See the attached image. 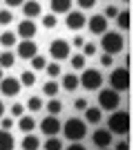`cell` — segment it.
<instances>
[{
	"instance_id": "obj_12",
	"label": "cell",
	"mask_w": 134,
	"mask_h": 150,
	"mask_svg": "<svg viewBox=\"0 0 134 150\" xmlns=\"http://www.w3.org/2000/svg\"><path fill=\"white\" fill-rule=\"evenodd\" d=\"M65 25L69 27V29L78 31L85 27V16L81 11H67V18H65Z\"/></svg>"
},
{
	"instance_id": "obj_19",
	"label": "cell",
	"mask_w": 134,
	"mask_h": 150,
	"mask_svg": "<svg viewBox=\"0 0 134 150\" xmlns=\"http://www.w3.org/2000/svg\"><path fill=\"white\" fill-rule=\"evenodd\" d=\"M76 88H78V76H76V74H65V76H63V90L74 92Z\"/></svg>"
},
{
	"instance_id": "obj_20",
	"label": "cell",
	"mask_w": 134,
	"mask_h": 150,
	"mask_svg": "<svg viewBox=\"0 0 134 150\" xmlns=\"http://www.w3.org/2000/svg\"><path fill=\"white\" fill-rule=\"evenodd\" d=\"M13 148V137L9 130H0V150H11Z\"/></svg>"
},
{
	"instance_id": "obj_10",
	"label": "cell",
	"mask_w": 134,
	"mask_h": 150,
	"mask_svg": "<svg viewBox=\"0 0 134 150\" xmlns=\"http://www.w3.org/2000/svg\"><path fill=\"white\" fill-rule=\"evenodd\" d=\"M40 130H43V134H47V137L58 134V132H60V121L56 119V114H47V117L40 121Z\"/></svg>"
},
{
	"instance_id": "obj_7",
	"label": "cell",
	"mask_w": 134,
	"mask_h": 150,
	"mask_svg": "<svg viewBox=\"0 0 134 150\" xmlns=\"http://www.w3.org/2000/svg\"><path fill=\"white\" fill-rule=\"evenodd\" d=\"M69 52H72V45L67 43V40H63V38H56V40L49 45V56L54 58V61H65V58L69 56Z\"/></svg>"
},
{
	"instance_id": "obj_11",
	"label": "cell",
	"mask_w": 134,
	"mask_h": 150,
	"mask_svg": "<svg viewBox=\"0 0 134 150\" xmlns=\"http://www.w3.org/2000/svg\"><path fill=\"white\" fill-rule=\"evenodd\" d=\"M87 27H89V31H92V34L101 36L103 31H107V18H105L103 13H94V16L87 20Z\"/></svg>"
},
{
	"instance_id": "obj_23",
	"label": "cell",
	"mask_w": 134,
	"mask_h": 150,
	"mask_svg": "<svg viewBox=\"0 0 134 150\" xmlns=\"http://www.w3.org/2000/svg\"><path fill=\"white\" fill-rule=\"evenodd\" d=\"M13 63H16V56H13V52H2V54H0V67H2V69L13 67Z\"/></svg>"
},
{
	"instance_id": "obj_14",
	"label": "cell",
	"mask_w": 134,
	"mask_h": 150,
	"mask_svg": "<svg viewBox=\"0 0 134 150\" xmlns=\"http://www.w3.org/2000/svg\"><path fill=\"white\" fill-rule=\"evenodd\" d=\"M22 16H25V18H36V16H40V11H43V7H40V2L38 0H25V2H22Z\"/></svg>"
},
{
	"instance_id": "obj_3",
	"label": "cell",
	"mask_w": 134,
	"mask_h": 150,
	"mask_svg": "<svg viewBox=\"0 0 134 150\" xmlns=\"http://www.w3.org/2000/svg\"><path fill=\"white\" fill-rule=\"evenodd\" d=\"M65 132V137L69 139V141H81V139L87 134V123H85L83 119H78V117H72V119H67V123L60 125Z\"/></svg>"
},
{
	"instance_id": "obj_31",
	"label": "cell",
	"mask_w": 134,
	"mask_h": 150,
	"mask_svg": "<svg viewBox=\"0 0 134 150\" xmlns=\"http://www.w3.org/2000/svg\"><path fill=\"white\" fill-rule=\"evenodd\" d=\"M29 61H32V67H34V69H45V65H47L45 56H38V54H36V56H32Z\"/></svg>"
},
{
	"instance_id": "obj_24",
	"label": "cell",
	"mask_w": 134,
	"mask_h": 150,
	"mask_svg": "<svg viewBox=\"0 0 134 150\" xmlns=\"http://www.w3.org/2000/svg\"><path fill=\"white\" fill-rule=\"evenodd\" d=\"M16 34H13V31H2V34H0V45H2V47H13V45H16Z\"/></svg>"
},
{
	"instance_id": "obj_4",
	"label": "cell",
	"mask_w": 134,
	"mask_h": 150,
	"mask_svg": "<svg viewBox=\"0 0 134 150\" xmlns=\"http://www.w3.org/2000/svg\"><path fill=\"white\" fill-rule=\"evenodd\" d=\"M130 83H132V76H130V67H116L109 76V85L116 90V92H128Z\"/></svg>"
},
{
	"instance_id": "obj_5",
	"label": "cell",
	"mask_w": 134,
	"mask_h": 150,
	"mask_svg": "<svg viewBox=\"0 0 134 150\" xmlns=\"http://www.w3.org/2000/svg\"><path fill=\"white\" fill-rule=\"evenodd\" d=\"M119 105H121V94L116 92L114 88H105V90L98 92V108H101V110L112 112V110H116Z\"/></svg>"
},
{
	"instance_id": "obj_25",
	"label": "cell",
	"mask_w": 134,
	"mask_h": 150,
	"mask_svg": "<svg viewBox=\"0 0 134 150\" xmlns=\"http://www.w3.org/2000/svg\"><path fill=\"white\" fill-rule=\"evenodd\" d=\"M45 150H63V141L56 137V134H51V137H47V141H45Z\"/></svg>"
},
{
	"instance_id": "obj_35",
	"label": "cell",
	"mask_w": 134,
	"mask_h": 150,
	"mask_svg": "<svg viewBox=\"0 0 134 150\" xmlns=\"http://www.w3.org/2000/svg\"><path fill=\"white\" fill-rule=\"evenodd\" d=\"M96 54V45L94 43H83V56H94Z\"/></svg>"
},
{
	"instance_id": "obj_18",
	"label": "cell",
	"mask_w": 134,
	"mask_h": 150,
	"mask_svg": "<svg viewBox=\"0 0 134 150\" xmlns=\"http://www.w3.org/2000/svg\"><path fill=\"white\" fill-rule=\"evenodd\" d=\"M130 16H132L130 11H119V13H116V23H119V27L125 29V31L132 27V18H130Z\"/></svg>"
},
{
	"instance_id": "obj_44",
	"label": "cell",
	"mask_w": 134,
	"mask_h": 150,
	"mask_svg": "<svg viewBox=\"0 0 134 150\" xmlns=\"http://www.w3.org/2000/svg\"><path fill=\"white\" fill-rule=\"evenodd\" d=\"M72 43L76 45V47H83V43H85V38H83V36H76V38H74V40H72Z\"/></svg>"
},
{
	"instance_id": "obj_2",
	"label": "cell",
	"mask_w": 134,
	"mask_h": 150,
	"mask_svg": "<svg viewBox=\"0 0 134 150\" xmlns=\"http://www.w3.org/2000/svg\"><path fill=\"white\" fill-rule=\"evenodd\" d=\"M101 36H103V40H101L103 52H107V54H112V56L123 52V47H125L123 34H119V31H103Z\"/></svg>"
},
{
	"instance_id": "obj_48",
	"label": "cell",
	"mask_w": 134,
	"mask_h": 150,
	"mask_svg": "<svg viewBox=\"0 0 134 150\" xmlns=\"http://www.w3.org/2000/svg\"><path fill=\"white\" fill-rule=\"evenodd\" d=\"M123 2H130V0H123Z\"/></svg>"
},
{
	"instance_id": "obj_34",
	"label": "cell",
	"mask_w": 134,
	"mask_h": 150,
	"mask_svg": "<svg viewBox=\"0 0 134 150\" xmlns=\"http://www.w3.org/2000/svg\"><path fill=\"white\" fill-rule=\"evenodd\" d=\"M43 25L47 27V29H54V27L58 25V20H56V16H49V13H47V16H43Z\"/></svg>"
},
{
	"instance_id": "obj_28",
	"label": "cell",
	"mask_w": 134,
	"mask_h": 150,
	"mask_svg": "<svg viewBox=\"0 0 134 150\" xmlns=\"http://www.w3.org/2000/svg\"><path fill=\"white\" fill-rule=\"evenodd\" d=\"M25 108H29L32 112H38L40 108H43V99H40V96H29V101L25 103Z\"/></svg>"
},
{
	"instance_id": "obj_43",
	"label": "cell",
	"mask_w": 134,
	"mask_h": 150,
	"mask_svg": "<svg viewBox=\"0 0 134 150\" xmlns=\"http://www.w3.org/2000/svg\"><path fill=\"white\" fill-rule=\"evenodd\" d=\"M67 150H85V148H83V144H78V141H74L72 146H67Z\"/></svg>"
},
{
	"instance_id": "obj_39",
	"label": "cell",
	"mask_w": 134,
	"mask_h": 150,
	"mask_svg": "<svg viewBox=\"0 0 134 150\" xmlns=\"http://www.w3.org/2000/svg\"><path fill=\"white\" fill-rule=\"evenodd\" d=\"M116 13H119V9H116L114 5H109L107 9H105V13H103V16H105V18H116Z\"/></svg>"
},
{
	"instance_id": "obj_29",
	"label": "cell",
	"mask_w": 134,
	"mask_h": 150,
	"mask_svg": "<svg viewBox=\"0 0 134 150\" xmlns=\"http://www.w3.org/2000/svg\"><path fill=\"white\" fill-rule=\"evenodd\" d=\"M47 110H49V114H58L60 110H63V103H60L58 99H54V96H51V101L47 103Z\"/></svg>"
},
{
	"instance_id": "obj_8",
	"label": "cell",
	"mask_w": 134,
	"mask_h": 150,
	"mask_svg": "<svg viewBox=\"0 0 134 150\" xmlns=\"http://www.w3.org/2000/svg\"><path fill=\"white\" fill-rule=\"evenodd\" d=\"M22 85H20V79H13V76H2L0 79V92L5 96H16L20 94Z\"/></svg>"
},
{
	"instance_id": "obj_41",
	"label": "cell",
	"mask_w": 134,
	"mask_h": 150,
	"mask_svg": "<svg viewBox=\"0 0 134 150\" xmlns=\"http://www.w3.org/2000/svg\"><path fill=\"white\" fill-rule=\"evenodd\" d=\"M74 108H76L78 112H83L85 108H87V101H85V99H76V101H74Z\"/></svg>"
},
{
	"instance_id": "obj_47",
	"label": "cell",
	"mask_w": 134,
	"mask_h": 150,
	"mask_svg": "<svg viewBox=\"0 0 134 150\" xmlns=\"http://www.w3.org/2000/svg\"><path fill=\"white\" fill-rule=\"evenodd\" d=\"M0 79H2V67H0Z\"/></svg>"
},
{
	"instance_id": "obj_42",
	"label": "cell",
	"mask_w": 134,
	"mask_h": 150,
	"mask_svg": "<svg viewBox=\"0 0 134 150\" xmlns=\"http://www.w3.org/2000/svg\"><path fill=\"white\" fill-rule=\"evenodd\" d=\"M5 2H7V7H20L25 0H5Z\"/></svg>"
},
{
	"instance_id": "obj_37",
	"label": "cell",
	"mask_w": 134,
	"mask_h": 150,
	"mask_svg": "<svg viewBox=\"0 0 134 150\" xmlns=\"http://www.w3.org/2000/svg\"><path fill=\"white\" fill-rule=\"evenodd\" d=\"M112 63H114V56H112V54H107V52H105V54H103V56H101V65H103V67H109Z\"/></svg>"
},
{
	"instance_id": "obj_22",
	"label": "cell",
	"mask_w": 134,
	"mask_h": 150,
	"mask_svg": "<svg viewBox=\"0 0 134 150\" xmlns=\"http://www.w3.org/2000/svg\"><path fill=\"white\" fill-rule=\"evenodd\" d=\"M27 137L22 139V148L25 150H36V148H40V141H38V137H34L32 132H25Z\"/></svg>"
},
{
	"instance_id": "obj_13",
	"label": "cell",
	"mask_w": 134,
	"mask_h": 150,
	"mask_svg": "<svg viewBox=\"0 0 134 150\" xmlns=\"http://www.w3.org/2000/svg\"><path fill=\"white\" fill-rule=\"evenodd\" d=\"M36 31H38L36 23H34L32 18H25L18 25V34H16V36H20V38H34V36H36Z\"/></svg>"
},
{
	"instance_id": "obj_6",
	"label": "cell",
	"mask_w": 134,
	"mask_h": 150,
	"mask_svg": "<svg viewBox=\"0 0 134 150\" xmlns=\"http://www.w3.org/2000/svg\"><path fill=\"white\" fill-rule=\"evenodd\" d=\"M78 85H83L85 90L94 92V90H98L103 85V74L98 72V69L83 67V74H81V79H78Z\"/></svg>"
},
{
	"instance_id": "obj_38",
	"label": "cell",
	"mask_w": 134,
	"mask_h": 150,
	"mask_svg": "<svg viewBox=\"0 0 134 150\" xmlns=\"http://www.w3.org/2000/svg\"><path fill=\"white\" fill-rule=\"evenodd\" d=\"M0 125H2V130H11L13 128V119H9V117H0Z\"/></svg>"
},
{
	"instance_id": "obj_40",
	"label": "cell",
	"mask_w": 134,
	"mask_h": 150,
	"mask_svg": "<svg viewBox=\"0 0 134 150\" xmlns=\"http://www.w3.org/2000/svg\"><path fill=\"white\" fill-rule=\"evenodd\" d=\"M96 5V0H78V7L81 9H92Z\"/></svg>"
},
{
	"instance_id": "obj_15",
	"label": "cell",
	"mask_w": 134,
	"mask_h": 150,
	"mask_svg": "<svg viewBox=\"0 0 134 150\" xmlns=\"http://www.w3.org/2000/svg\"><path fill=\"white\" fill-rule=\"evenodd\" d=\"M92 139H94L96 148H109L112 146V132L109 130H96L92 134Z\"/></svg>"
},
{
	"instance_id": "obj_21",
	"label": "cell",
	"mask_w": 134,
	"mask_h": 150,
	"mask_svg": "<svg viewBox=\"0 0 134 150\" xmlns=\"http://www.w3.org/2000/svg\"><path fill=\"white\" fill-rule=\"evenodd\" d=\"M20 119V123H18V128L22 132H34V128H36V121L32 119V117H27V114H22V117H18Z\"/></svg>"
},
{
	"instance_id": "obj_30",
	"label": "cell",
	"mask_w": 134,
	"mask_h": 150,
	"mask_svg": "<svg viewBox=\"0 0 134 150\" xmlns=\"http://www.w3.org/2000/svg\"><path fill=\"white\" fill-rule=\"evenodd\" d=\"M45 72H47L51 79H56V76H60V65H58V63H49V65H45Z\"/></svg>"
},
{
	"instance_id": "obj_16",
	"label": "cell",
	"mask_w": 134,
	"mask_h": 150,
	"mask_svg": "<svg viewBox=\"0 0 134 150\" xmlns=\"http://www.w3.org/2000/svg\"><path fill=\"white\" fill-rule=\"evenodd\" d=\"M85 112V123H101V119H103V110L101 108H85L83 110Z\"/></svg>"
},
{
	"instance_id": "obj_26",
	"label": "cell",
	"mask_w": 134,
	"mask_h": 150,
	"mask_svg": "<svg viewBox=\"0 0 134 150\" xmlns=\"http://www.w3.org/2000/svg\"><path fill=\"white\" fill-rule=\"evenodd\" d=\"M34 83H36V74H34L32 69L22 72V76H20V85H22V88H32Z\"/></svg>"
},
{
	"instance_id": "obj_32",
	"label": "cell",
	"mask_w": 134,
	"mask_h": 150,
	"mask_svg": "<svg viewBox=\"0 0 134 150\" xmlns=\"http://www.w3.org/2000/svg\"><path fill=\"white\" fill-rule=\"evenodd\" d=\"M72 67H74V69H83L85 67V56H83V54L72 56Z\"/></svg>"
},
{
	"instance_id": "obj_27",
	"label": "cell",
	"mask_w": 134,
	"mask_h": 150,
	"mask_svg": "<svg viewBox=\"0 0 134 150\" xmlns=\"http://www.w3.org/2000/svg\"><path fill=\"white\" fill-rule=\"evenodd\" d=\"M43 94H45V96H56V94H58V83L56 81H47L43 85Z\"/></svg>"
},
{
	"instance_id": "obj_33",
	"label": "cell",
	"mask_w": 134,
	"mask_h": 150,
	"mask_svg": "<svg viewBox=\"0 0 134 150\" xmlns=\"http://www.w3.org/2000/svg\"><path fill=\"white\" fill-rule=\"evenodd\" d=\"M11 20H13V16H11V11H9V9H0V25L7 27Z\"/></svg>"
},
{
	"instance_id": "obj_9",
	"label": "cell",
	"mask_w": 134,
	"mask_h": 150,
	"mask_svg": "<svg viewBox=\"0 0 134 150\" xmlns=\"http://www.w3.org/2000/svg\"><path fill=\"white\" fill-rule=\"evenodd\" d=\"M18 56L20 58H25V61H29L32 56H36L38 54V45L34 43L32 38H22V43H18Z\"/></svg>"
},
{
	"instance_id": "obj_36",
	"label": "cell",
	"mask_w": 134,
	"mask_h": 150,
	"mask_svg": "<svg viewBox=\"0 0 134 150\" xmlns=\"http://www.w3.org/2000/svg\"><path fill=\"white\" fill-rule=\"evenodd\" d=\"M25 114V105L22 103H13L11 105V117H22Z\"/></svg>"
},
{
	"instance_id": "obj_1",
	"label": "cell",
	"mask_w": 134,
	"mask_h": 150,
	"mask_svg": "<svg viewBox=\"0 0 134 150\" xmlns=\"http://www.w3.org/2000/svg\"><path fill=\"white\" fill-rule=\"evenodd\" d=\"M107 125H109V132L112 134H128L130 132V112L128 110H112L107 119Z\"/></svg>"
},
{
	"instance_id": "obj_17",
	"label": "cell",
	"mask_w": 134,
	"mask_h": 150,
	"mask_svg": "<svg viewBox=\"0 0 134 150\" xmlns=\"http://www.w3.org/2000/svg\"><path fill=\"white\" fill-rule=\"evenodd\" d=\"M49 7L54 13H67L72 9V0H49Z\"/></svg>"
},
{
	"instance_id": "obj_46",
	"label": "cell",
	"mask_w": 134,
	"mask_h": 150,
	"mask_svg": "<svg viewBox=\"0 0 134 150\" xmlns=\"http://www.w3.org/2000/svg\"><path fill=\"white\" fill-rule=\"evenodd\" d=\"M5 114V105H2V101H0V117Z\"/></svg>"
},
{
	"instance_id": "obj_45",
	"label": "cell",
	"mask_w": 134,
	"mask_h": 150,
	"mask_svg": "<svg viewBox=\"0 0 134 150\" xmlns=\"http://www.w3.org/2000/svg\"><path fill=\"white\" fill-rule=\"evenodd\" d=\"M128 148H130L128 141H119V144H116V150H128Z\"/></svg>"
}]
</instances>
